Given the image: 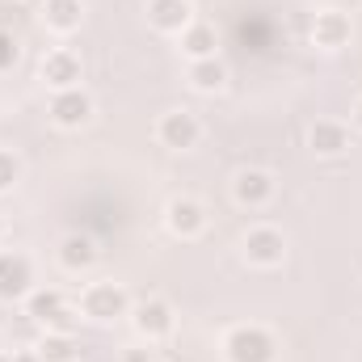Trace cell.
<instances>
[{"instance_id":"1","label":"cell","mask_w":362,"mask_h":362,"mask_svg":"<svg viewBox=\"0 0 362 362\" xmlns=\"http://www.w3.org/2000/svg\"><path fill=\"white\" fill-rule=\"evenodd\" d=\"M21 312H25L42 333H76V325H81V308L68 303V295L55 291V286H34V291L21 299Z\"/></svg>"},{"instance_id":"2","label":"cell","mask_w":362,"mask_h":362,"mask_svg":"<svg viewBox=\"0 0 362 362\" xmlns=\"http://www.w3.org/2000/svg\"><path fill=\"white\" fill-rule=\"evenodd\" d=\"M131 291L122 286V282H114V278H97L89 282L85 291H81V299H76V308H81V320H89V325H118V320H127L131 316Z\"/></svg>"},{"instance_id":"3","label":"cell","mask_w":362,"mask_h":362,"mask_svg":"<svg viewBox=\"0 0 362 362\" xmlns=\"http://www.w3.org/2000/svg\"><path fill=\"white\" fill-rule=\"evenodd\" d=\"M223 362H278V337L266 325H232L219 341Z\"/></svg>"},{"instance_id":"4","label":"cell","mask_w":362,"mask_h":362,"mask_svg":"<svg viewBox=\"0 0 362 362\" xmlns=\"http://www.w3.org/2000/svg\"><path fill=\"white\" fill-rule=\"evenodd\" d=\"M291 245H286V232L274 228V223H253L245 236H240V257L249 270H278L286 262Z\"/></svg>"},{"instance_id":"5","label":"cell","mask_w":362,"mask_h":362,"mask_svg":"<svg viewBox=\"0 0 362 362\" xmlns=\"http://www.w3.org/2000/svg\"><path fill=\"white\" fill-rule=\"evenodd\" d=\"M127 320H131L135 337L148 341V346L173 337V329H177V312H173V303H169L165 295H148V299L131 303V316H127Z\"/></svg>"},{"instance_id":"6","label":"cell","mask_w":362,"mask_h":362,"mask_svg":"<svg viewBox=\"0 0 362 362\" xmlns=\"http://www.w3.org/2000/svg\"><path fill=\"white\" fill-rule=\"evenodd\" d=\"M152 135H156V144L169 148V152H194V148L202 144V118H198L189 105H173V110H165V114L156 118Z\"/></svg>"},{"instance_id":"7","label":"cell","mask_w":362,"mask_h":362,"mask_svg":"<svg viewBox=\"0 0 362 362\" xmlns=\"http://www.w3.org/2000/svg\"><path fill=\"white\" fill-rule=\"evenodd\" d=\"M308 38H312V47H316V51L337 55V51H346V47L354 42V17H350L346 8H337V4H325V8H316V13H312Z\"/></svg>"},{"instance_id":"8","label":"cell","mask_w":362,"mask_h":362,"mask_svg":"<svg viewBox=\"0 0 362 362\" xmlns=\"http://www.w3.org/2000/svg\"><path fill=\"white\" fill-rule=\"evenodd\" d=\"M93 114H97V101H93V93L85 85L81 89L51 93V101H47V118L59 131H85L93 122Z\"/></svg>"},{"instance_id":"9","label":"cell","mask_w":362,"mask_h":362,"mask_svg":"<svg viewBox=\"0 0 362 362\" xmlns=\"http://www.w3.org/2000/svg\"><path fill=\"white\" fill-rule=\"evenodd\" d=\"M274 194H278V177H274L270 169H262V165H245V169L232 173V202L245 206V211L270 206Z\"/></svg>"},{"instance_id":"10","label":"cell","mask_w":362,"mask_h":362,"mask_svg":"<svg viewBox=\"0 0 362 362\" xmlns=\"http://www.w3.org/2000/svg\"><path fill=\"white\" fill-rule=\"evenodd\" d=\"M38 81L47 85L51 93H64V89H81L85 81V64L72 47H51L42 59H38Z\"/></svg>"},{"instance_id":"11","label":"cell","mask_w":362,"mask_h":362,"mask_svg":"<svg viewBox=\"0 0 362 362\" xmlns=\"http://www.w3.org/2000/svg\"><path fill=\"white\" fill-rule=\"evenodd\" d=\"M206 223H211V215H206V206H202L194 194H177V198L165 202V232H169V236H177V240H198V236L206 232Z\"/></svg>"},{"instance_id":"12","label":"cell","mask_w":362,"mask_h":362,"mask_svg":"<svg viewBox=\"0 0 362 362\" xmlns=\"http://www.w3.org/2000/svg\"><path fill=\"white\" fill-rule=\"evenodd\" d=\"M34 286V262L21 249H0V303H21Z\"/></svg>"},{"instance_id":"13","label":"cell","mask_w":362,"mask_h":362,"mask_svg":"<svg viewBox=\"0 0 362 362\" xmlns=\"http://www.w3.org/2000/svg\"><path fill=\"white\" fill-rule=\"evenodd\" d=\"M308 152L316 160H337L350 152V127L337 122V118H316L308 127Z\"/></svg>"},{"instance_id":"14","label":"cell","mask_w":362,"mask_h":362,"mask_svg":"<svg viewBox=\"0 0 362 362\" xmlns=\"http://www.w3.org/2000/svg\"><path fill=\"white\" fill-rule=\"evenodd\" d=\"M38 21H42L47 34L72 38V34H81V25H85V0H42V4H38Z\"/></svg>"},{"instance_id":"15","label":"cell","mask_w":362,"mask_h":362,"mask_svg":"<svg viewBox=\"0 0 362 362\" xmlns=\"http://www.w3.org/2000/svg\"><path fill=\"white\" fill-rule=\"evenodd\" d=\"M97 257H101V249H97V240L89 232H68L55 245V262H59L64 274H89L97 266Z\"/></svg>"},{"instance_id":"16","label":"cell","mask_w":362,"mask_h":362,"mask_svg":"<svg viewBox=\"0 0 362 362\" xmlns=\"http://www.w3.org/2000/svg\"><path fill=\"white\" fill-rule=\"evenodd\" d=\"M144 17H148V25H152L156 34L177 38L181 30L194 21V4H189V0H148V4H144Z\"/></svg>"},{"instance_id":"17","label":"cell","mask_w":362,"mask_h":362,"mask_svg":"<svg viewBox=\"0 0 362 362\" xmlns=\"http://www.w3.org/2000/svg\"><path fill=\"white\" fill-rule=\"evenodd\" d=\"M228 81H232V72H228V64H223L219 55L185 64V85H189L194 93H202V97H215V93H223V89H228Z\"/></svg>"},{"instance_id":"18","label":"cell","mask_w":362,"mask_h":362,"mask_svg":"<svg viewBox=\"0 0 362 362\" xmlns=\"http://www.w3.org/2000/svg\"><path fill=\"white\" fill-rule=\"evenodd\" d=\"M177 47H181V55H185V64L211 59V55H219V30H215L211 21H198V17H194V21L177 34Z\"/></svg>"},{"instance_id":"19","label":"cell","mask_w":362,"mask_h":362,"mask_svg":"<svg viewBox=\"0 0 362 362\" xmlns=\"http://www.w3.org/2000/svg\"><path fill=\"white\" fill-rule=\"evenodd\" d=\"M34 350L42 362H76V337L72 333H42Z\"/></svg>"},{"instance_id":"20","label":"cell","mask_w":362,"mask_h":362,"mask_svg":"<svg viewBox=\"0 0 362 362\" xmlns=\"http://www.w3.org/2000/svg\"><path fill=\"white\" fill-rule=\"evenodd\" d=\"M17 181H21V156H17L13 148H0V198L13 194Z\"/></svg>"},{"instance_id":"21","label":"cell","mask_w":362,"mask_h":362,"mask_svg":"<svg viewBox=\"0 0 362 362\" xmlns=\"http://www.w3.org/2000/svg\"><path fill=\"white\" fill-rule=\"evenodd\" d=\"M118 362H156V350L148 346V341H135V346H127L122 350V358Z\"/></svg>"},{"instance_id":"22","label":"cell","mask_w":362,"mask_h":362,"mask_svg":"<svg viewBox=\"0 0 362 362\" xmlns=\"http://www.w3.org/2000/svg\"><path fill=\"white\" fill-rule=\"evenodd\" d=\"M4 362H42V358H38V350H13Z\"/></svg>"},{"instance_id":"23","label":"cell","mask_w":362,"mask_h":362,"mask_svg":"<svg viewBox=\"0 0 362 362\" xmlns=\"http://www.w3.org/2000/svg\"><path fill=\"white\" fill-rule=\"evenodd\" d=\"M350 118H354V127H358V131H362V97H358V101H354V110H350Z\"/></svg>"},{"instance_id":"24","label":"cell","mask_w":362,"mask_h":362,"mask_svg":"<svg viewBox=\"0 0 362 362\" xmlns=\"http://www.w3.org/2000/svg\"><path fill=\"white\" fill-rule=\"evenodd\" d=\"M8 358V346H4V333H0V362Z\"/></svg>"},{"instance_id":"25","label":"cell","mask_w":362,"mask_h":362,"mask_svg":"<svg viewBox=\"0 0 362 362\" xmlns=\"http://www.w3.org/2000/svg\"><path fill=\"white\" fill-rule=\"evenodd\" d=\"M0 236H4V215H0Z\"/></svg>"}]
</instances>
